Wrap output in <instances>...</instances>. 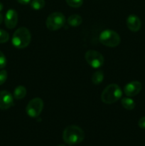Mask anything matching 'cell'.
Listing matches in <instances>:
<instances>
[{"label": "cell", "mask_w": 145, "mask_h": 146, "mask_svg": "<svg viewBox=\"0 0 145 146\" xmlns=\"http://www.w3.org/2000/svg\"><path fill=\"white\" fill-rule=\"evenodd\" d=\"M84 138L85 133L83 130L78 125H68L65 128L63 133V139L64 142L69 145L80 143Z\"/></svg>", "instance_id": "6da1fadb"}, {"label": "cell", "mask_w": 145, "mask_h": 146, "mask_svg": "<svg viewBox=\"0 0 145 146\" xmlns=\"http://www.w3.org/2000/svg\"><path fill=\"white\" fill-rule=\"evenodd\" d=\"M31 41V34L26 27H20L14 33L11 39L13 46L17 48H24L28 46Z\"/></svg>", "instance_id": "7a4b0ae2"}, {"label": "cell", "mask_w": 145, "mask_h": 146, "mask_svg": "<svg viewBox=\"0 0 145 146\" xmlns=\"http://www.w3.org/2000/svg\"><path fill=\"white\" fill-rule=\"evenodd\" d=\"M122 91L120 87L115 84H111L105 87L101 94V100L106 104H112L120 99Z\"/></svg>", "instance_id": "3957f363"}, {"label": "cell", "mask_w": 145, "mask_h": 146, "mask_svg": "<svg viewBox=\"0 0 145 146\" xmlns=\"http://www.w3.org/2000/svg\"><path fill=\"white\" fill-rule=\"evenodd\" d=\"M99 40L101 44L108 47H116L120 44L121 38L116 31L111 29L104 30L100 34Z\"/></svg>", "instance_id": "277c9868"}, {"label": "cell", "mask_w": 145, "mask_h": 146, "mask_svg": "<svg viewBox=\"0 0 145 146\" xmlns=\"http://www.w3.org/2000/svg\"><path fill=\"white\" fill-rule=\"evenodd\" d=\"M65 17L61 12L51 13L46 19L45 25L51 31H57L64 26L65 23Z\"/></svg>", "instance_id": "5b68a950"}, {"label": "cell", "mask_w": 145, "mask_h": 146, "mask_svg": "<svg viewBox=\"0 0 145 146\" xmlns=\"http://www.w3.org/2000/svg\"><path fill=\"white\" fill-rule=\"evenodd\" d=\"M44 101L40 98H34L28 103L26 108L27 115L31 118H37L44 109Z\"/></svg>", "instance_id": "8992f818"}, {"label": "cell", "mask_w": 145, "mask_h": 146, "mask_svg": "<svg viewBox=\"0 0 145 146\" xmlns=\"http://www.w3.org/2000/svg\"><path fill=\"white\" fill-rule=\"evenodd\" d=\"M85 58L87 63L94 68H98L104 64V57L102 54L95 50H89L85 53Z\"/></svg>", "instance_id": "52a82bcc"}, {"label": "cell", "mask_w": 145, "mask_h": 146, "mask_svg": "<svg viewBox=\"0 0 145 146\" xmlns=\"http://www.w3.org/2000/svg\"><path fill=\"white\" fill-rule=\"evenodd\" d=\"M142 88V85L139 81H133L128 83L124 88V93L127 97H133L138 95Z\"/></svg>", "instance_id": "ba28073f"}, {"label": "cell", "mask_w": 145, "mask_h": 146, "mask_svg": "<svg viewBox=\"0 0 145 146\" xmlns=\"http://www.w3.org/2000/svg\"><path fill=\"white\" fill-rule=\"evenodd\" d=\"M14 105V98L7 91H0V109L7 110Z\"/></svg>", "instance_id": "9c48e42d"}, {"label": "cell", "mask_w": 145, "mask_h": 146, "mask_svg": "<svg viewBox=\"0 0 145 146\" xmlns=\"http://www.w3.org/2000/svg\"><path fill=\"white\" fill-rule=\"evenodd\" d=\"M18 22V14L16 11L13 9H9L6 13L4 23L6 27L9 29L15 28Z\"/></svg>", "instance_id": "30bf717a"}, {"label": "cell", "mask_w": 145, "mask_h": 146, "mask_svg": "<svg viewBox=\"0 0 145 146\" xmlns=\"http://www.w3.org/2000/svg\"><path fill=\"white\" fill-rule=\"evenodd\" d=\"M127 26L131 31L136 32L140 30L142 27V21L136 15L131 14L127 19Z\"/></svg>", "instance_id": "8fae6325"}, {"label": "cell", "mask_w": 145, "mask_h": 146, "mask_svg": "<svg viewBox=\"0 0 145 146\" xmlns=\"http://www.w3.org/2000/svg\"><path fill=\"white\" fill-rule=\"evenodd\" d=\"M67 22L71 27H77L82 24V19L78 14H72L68 17L67 19Z\"/></svg>", "instance_id": "7c38bea8"}, {"label": "cell", "mask_w": 145, "mask_h": 146, "mask_svg": "<svg viewBox=\"0 0 145 146\" xmlns=\"http://www.w3.org/2000/svg\"><path fill=\"white\" fill-rule=\"evenodd\" d=\"M26 88L23 86H18L14 89V97L16 100H20L24 98L26 95Z\"/></svg>", "instance_id": "4fadbf2b"}, {"label": "cell", "mask_w": 145, "mask_h": 146, "mask_svg": "<svg viewBox=\"0 0 145 146\" xmlns=\"http://www.w3.org/2000/svg\"><path fill=\"white\" fill-rule=\"evenodd\" d=\"M121 104L122 107L127 110H133L135 108V103L133 99L130 97H126V98H122L121 101Z\"/></svg>", "instance_id": "5bb4252c"}, {"label": "cell", "mask_w": 145, "mask_h": 146, "mask_svg": "<svg viewBox=\"0 0 145 146\" xmlns=\"http://www.w3.org/2000/svg\"><path fill=\"white\" fill-rule=\"evenodd\" d=\"M104 79V74L102 71H98L92 76V81L95 85H99Z\"/></svg>", "instance_id": "9a60e30c"}, {"label": "cell", "mask_w": 145, "mask_h": 146, "mask_svg": "<svg viewBox=\"0 0 145 146\" xmlns=\"http://www.w3.org/2000/svg\"><path fill=\"white\" fill-rule=\"evenodd\" d=\"M45 0H32L31 1V7L34 10H40L45 7Z\"/></svg>", "instance_id": "2e32d148"}, {"label": "cell", "mask_w": 145, "mask_h": 146, "mask_svg": "<svg viewBox=\"0 0 145 146\" xmlns=\"http://www.w3.org/2000/svg\"><path fill=\"white\" fill-rule=\"evenodd\" d=\"M67 4L72 8H79L83 4V0H65Z\"/></svg>", "instance_id": "e0dca14e"}, {"label": "cell", "mask_w": 145, "mask_h": 146, "mask_svg": "<svg viewBox=\"0 0 145 146\" xmlns=\"http://www.w3.org/2000/svg\"><path fill=\"white\" fill-rule=\"evenodd\" d=\"M9 39V34L4 30L0 29V44L7 42Z\"/></svg>", "instance_id": "ac0fdd59"}, {"label": "cell", "mask_w": 145, "mask_h": 146, "mask_svg": "<svg viewBox=\"0 0 145 146\" xmlns=\"http://www.w3.org/2000/svg\"><path fill=\"white\" fill-rule=\"evenodd\" d=\"M7 77H8V74H7V71L6 70L0 71V86L5 83V81L7 79Z\"/></svg>", "instance_id": "d6986e66"}, {"label": "cell", "mask_w": 145, "mask_h": 146, "mask_svg": "<svg viewBox=\"0 0 145 146\" xmlns=\"http://www.w3.org/2000/svg\"><path fill=\"white\" fill-rule=\"evenodd\" d=\"M7 66V58L4 54L0 51V69L4 68Z\"/></svg>", "instance_id": "ffe728a7"}, {"label": "cell", "mask_w": 145, "mask_h": 146, "mask_svg": "<svg viewBox=\"0 0 145 146\" xmlns=\"http://www.w3.org/2000/svg\"><path fill=\"white\" fill-rule=\"evenodd\" d=\"M138 125L142 129H145V116L142 117L138 121Z\"/></svg>", "instance_id": "44dd1931"}, {"label": "cell", "mask_w": 145, "mask_h": 146, "mask_svg": "<svg viewBox=\"0 0 145 146\" xmlns=\"http://www.w3.org/2000/svg\"><path fill=\"white\" fill-rule=\"evenodd\" d=\"M19 4H24V5H26V4H28L31 0H16Z\"/></svg>", "instance_id": "7402d4cb"}, {"label": "cell", "mask_w": 145, "mask_h": 146, "mask_svg": "<svg viewBox=\"0 0 145 146\" xmlns=\"http://www.w3.org/2000/svg\"><path fill=\"white\" fill-rule=\"evenodd\" d=\"M2 21H3V16H2V14H1V13H0V24H1Z\"/></svg>", "instance_id": "603a6c76"}, {"label": "cell", "mask_w": 145, "mask_h": 146, "mask_svg": "<svg viewBox=\"0 0 145 146\" xmlns=\"http://www.w3.org/2000/svg\"><path fill=\"white\" fill-rule=\"evenodd\" d=\"M3 8H4V6H3V4L1 2H0V11H1V10L3 9Z\"/></svg>", "instance_id": "cb8c5ba5"}, {"label": "cell", "mask_w": 145, "mask_h": 146, "mask_svg": "<svg viewBox=\"0 0 145 146\" xmlns=\"http://www.w3.org/2000/svg\"><path fill=\"white\" fill-rule=\"evenodd\" d=\"M58 146H65V145H63V144H61V145H58Z\"/></svg>", "instance_id": "d4e9b609"}]
</instances>
